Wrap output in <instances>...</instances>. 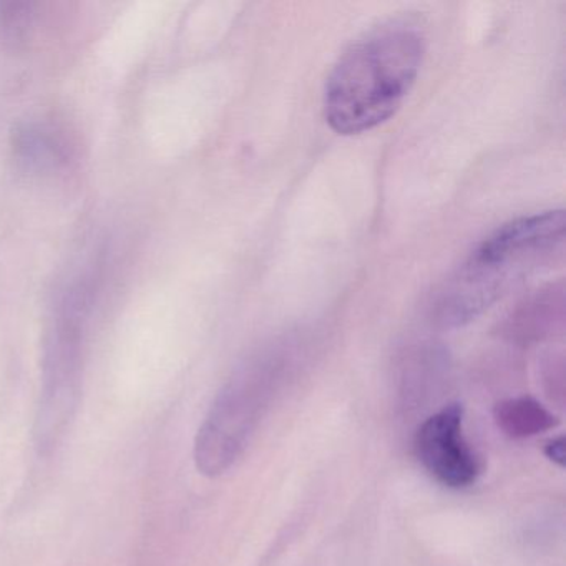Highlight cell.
<instances>
[{
	"instance_id": "obj_4",
	"label": "cell",
	"mask_w": 566,
	"mask_h": 566,
	"mask_svg": "<svg viewBox=\"0 0 566 566\" xmlns=\"http://www.w3.org/2000/svg\"><path fill=\"white\" fill-rule=\"evenodd\" d=\"M463 409L449 403L430 416L416 437V452L423 469L442 485L465 489L475 482L480 463L463 437Z\"/></svg>"
},
{
	"instance_id": "obj_1",
	"label": "cell",
	"mask_w": 566,
	"mask_h": 566,
	"mask_svg": "<svg viewBox=\"0 0 566 566\" xmlns=\"http://www.w3.org/2000/svg\"><path fill=\"white\" fill-rule=\"evenodd\" d=\"M426 35L412 19H392L357 39L334 65L324 117L339 135H359L397 114L416 84Z\"/></svg>"
},
{
	"instance_id": "obj_3",
	"label": "cell",
	"mask_w": 566,
	"mask_h": 566,
	"mask_svg": "<svg viewBox=\"0 0 566 566\" xmlns=\"http://www.w3.org/2000/svg\"><path fill=\"white\" fill-rule=\"evenodd\" d=\"M277 369L271 360L256 363L221 390L195 440L203 475H221L240 459L273 396Z\"/></svg>"
},
{
	"instance_id": "obj_2",
	"label": "cell",
	"mask_w": 566,
	"mask_h": 566,
	"mask_svg": "<svg viewBox=\"0 0 566 566\" xmlns=\"http://www.w3.org/2000/svg\"><path fill=\"white\" fill-rule=\"evenodd\" d=\"M563 238L562 210L518 218L493 231L440 291V323L457 327L479 317L526 271L558 250Z\"/></svg>"
},
{
	"instance_id": "obj_5",
	"label": "cell",
	"mask_w": 566,
	"mask_h": 566,
	"mask_svg": "<svg viewBox=\"0 0 566 566\" xmlns=\"http://www.w3.org/2000/svg\"><path fill=\"white\" fill-rule=\"evenodd\" d=\"M493 416L499 429L513 439L538 436L558 423L546 407L528 396L502 400L496 403Z\"/></svg>"
},
{
	"instance_id": "obj_6",
	"label": "cell",
	"mask_w": 566,
	"mask_h": 566,
	"mask_svg": "<svg viewBox=\"0 0 566 566\" xmlns=\"http://www.w3.org/2000/svg\"><path fill=\"white\" fill-rule=\"evenodd\" d=\"M545 453L556 465H565V439H563V437H556V439L549 440V442L546 443Z\"/></svg>"
}]
</instances>
